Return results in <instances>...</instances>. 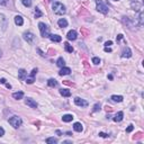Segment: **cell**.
Returning a JSON list of instances; mask_svg holds the SVG:
<instances>
[{
	"mask_svg": "<svg viewBox=\"0 0 144 144\" xmlns=\"http://www.w3.org/2000/svg\"><path fill=\"white\" fill-rule=\"evenodd\" d=\"M15 23H16V25H18V26H23V25H24V19H23L21 16H18V15H17V16L15 17Z\"/></svg>",
	"mask_w": 144,
	"mask_h": 144,
	"instance_id": "cell-16",
	"label": "cell"
},
{
	"mask_svg": "<svg viewBox=\"0 0 144 144\" xmlns=\"http://www.w3.org/2000/svg\"><path fill=\"white\" fill-rule=\"evenodd\" d=\"M7 3V0H0V5L1 6H5Z\"/></svg>",
	"mask_w": 144,
	"mask_h": 144,
	"instance_id": "cell-34",
	"label": "cell"
},
{
	"mask_svg": "<svg viewBox=\"0 0 144 144\" xmlns=\"http://www.w3.org/2000/svg\"><path fill=\"white\" fill-rule=\"evenodd\" d=\"M3 135H5V130H3L2 127H0V137L3 136Z\"/></svg>",
	"mask_w": 144,
	"mask_h": 144,
	"instance_id": "cell-33",
	"label": "cell"
},
{
	"mask_svg": "<svg viewBox=\"0 0 144 144\" xmlns=\"http://www.w3.org/2000/svg\"><path fill=\"white\" fill-rule=\"evenodd\" d=\"M47 85L53 88V87H56V86H58V81H56L55 79H50V80L47 81Z\"/></svg>",
	"mask_w": 144,
	"mask_h": 144,
	"instance_id": "cell-23",
	"label": "cell"
},
{
	"mask_svg": "<svg viewBox=\"0 0 144 144\" xmlns=\"http://www.w3.org/2000/svg\"><path fill=\"white\" fill-rule=\"evenodd\" d=\"M74 104L77 105V106H80V107H87L88 106V102L86 101V100H83V99L79 98V97L74 98Z\"/></svg>",
	"mask_w": 144,
	"mask_h": 144,
	"instance_id": "cell-7",
	"label": "cell"
},
{
	"mask_svg": "<svg viewBox=\"0 0 144 144\" xmlns=\"http://www.w3.org/2000/svg\"><path fill=\"white\" fill-rule=\"evenodd\" d=\"M122 38H123V35H118V36H117V41L122 40Z\"/></svg>",
	"mask_w": 144,
	"mask_h": 144,
	"instance_id": "cell-39",
	"label": "cell"
},
{
	"mask_svg": "<svg viewBox=\"0 0 144 144\" xmlns=\"http://www.w3.org/2000/svg\"><path fill=\"white\" fill-rule=\"evenodd\" d=\"M143 17H144V14L142 10H140V14H139V25L142 26L143 25Z\"/></svg>",
	"mask_w": 144,
	"mask_h": 144,
	"instance_id": "cell-26",
	"label": "cell"
},
{
	"mask_svg": "<svg viewBox=\"0 0 144 144\" xmlns=\"http://www.w3.org/2000/svg\"><path fill=\"white\" fill-rule=\"evenodd\" d=\"M21 123H23V120H21V118L18 117V116H13V117L9 118V124L15 128H18L19 126L21 125Z\"/></svg>",
	"mask_w": 144,
	"mask_h": 144,
	"instance_id": "cell-3",
	"label": "cell"
},
{
	"mask_svg": "<svg viewBox=\"0 0 144 144\" xmlns=\"http://www.w3.org/2000/svg\"><path fill=\"white\" fill-rule=\"evenodd\" d=\"M18 77H19V79H20V80H25V79L27 78V72L25 71L24 69H20L18 71Z\"/></svg>",
	"mask_w": 144,
	"mask_h": 144,
	"instance_id": "cell-13",
	"label": "cell"
},
{
	"mask_svg": "<svg viewBox=\"0 0 144 144\" xmlns=\"http://www.w3.org/2000/svg\"><path fill=\"white\" fill-rule=\"evenodd\" d=\"M114 1H118V0H114Z\"/></svg>",
	"mask_w": 144,
	"mask_h": 144,
	"instance_id": "cell-43",
	"label": "cell"
},
{
	"mask_svg": "<svg viewBox=\"0 0 144 144\" xmlns=\"http://www.w3.org/2000/svg\"><path fill=\"white\" fill-rule=\"evenodd\" d=\"M77 32L75 30H70L69 33H68V40H70V41H75L77 40Z\"/></svg>",
	"mask_w": 144,
	"mask_h": 144,
	"instance_id": "cell-10",
	"label": "cell"
},
{
	"mask_svg": "<svg viewBox=\"0 0 144 144\" xmlns=\"http://www.w3.org/2000/svg\"><path fill=\"white\" fill-rule=\"evenodd\" d=\"M133 130H134V126L133 125H130L127 128H126V132H127V133H131Z\"/></svg>",
	"mask_w": 144,
	"mask_h": 144,
	"instance_id": "cell-32",
	"label": "cell"
},
{
	"mask_svg": "<svg viewBox=\"0 0 144 144\" xmlns=\"http://www.w3.org/2000/svg\"><path fill=\"white\" fill-rule=\"evenodd\" d=\"M112 44H113L112 41H108V42H106V44H105V45H106V46H110Z\"/></svg>",
	"mask_w": 144,
	"mask_h": 144,
	"instance_id": "cell-35",
	"label": "cell"
},
{
	"mask_svg": "<svg viewBox=\"0 0 144 144\" xmlns=\"http://www.w3.org/2000/svg\"><path fill=\"white\" fill-rule=\"evenodd\" d=\"M123 117H124L123 112H118L117 114L115 115V117L113 118V119H114V122H120V120L123 119Z\"/></svg>",
	"mask_w": 144,
	"mask_h": 144,
	"instance_id": "cell-15",
	"label": "cell"
},
{
	"mask_svg": "<svg viewBox=\"0 0 144 144\" xmlns=\"http://www.w3.org/2000/svg\"><path fill=\"white\" fill-rule=\"evenodd\" d=\"M112 100L115 102H122L123 101V97L117 96V95H114V96H112Z\"/></svg>",
	"mask_w": 144,
	"mask_h": 144,
	"instance_id": "cell-21",
	"label": "cell"
},
{
	"mask_svg": "<svg viewBox=\"0 0 144 144\" xmlns=\"http://www.w3.org/2000/svg\"><path fill=\"white\" fill-rule=\"evenodd\" d=\"M1 54H2V52H1V51H0V58H1Z\"/></svg>",
	"mask_w": 144,
	"mask_h": 144,
	"instance_id": "cell-42",
	"label": "cell"
},
{
	"mask_svg": "<svg viewBox=\"0 0 144 144\" xmlns=\"http://www.w3.org/2000/svg\"><path fill=\"white\" fill-rule=\"evenodd\" d=\"M98 110H100V105L96 104L95 106H93V112H98Z\"/></svg>",
	"mask_w": 144,
	"mask_h": 144,
	"instance_id": "cell-31",
	"label": "cell"
},
{
	"mask_svg": "<svg viewBox=\"0 0 144 144\" xmlns=\"http://www.w3.org/2000/svg\"><path fill=\"white\" fill-rule=\"evenodd\" d=\"M46 143H48V144H56V143H58V140L54 139V137H48V139L46 140Z\"/></svg>",
	"mask_w": 144,
	"mask_h": 144,
	"instance_id": "cell-27",
	"label": "cell"
},
{
	"mask_svg": "<svg viewBox=\"0 0 144 144\" xmlns=\"http://www.w3.org/2000/svg\"><path fill=\"white\" fill-rule=\"evenodd\" d=\"M56 64H58V67L63 68V67H64V64H65V62H64L63 58H59V59H58V61H56Z\"/></svg>",
	"mask_w": 144,
	"mask_h": 144,
	"instance_id": "cell-24",
	"label": "cell"
},
{
	"mask_svg": "<svg viewBox=\"0 0 144 144\" xmlns=\"http://www.w3.org/2000/svg\"><path fill=\"white\" fill-rule=\"evenodd\" d=\"M132 56V51L130 50V47H125L123 50V53H122V58H131Z\"/></svg>",
	"mask_w": 144,
	"mask_h": 144,
	"instance_id": "cell-11",
	"label": "cell"
},
{
	"mask_svg": "<svg viewBox=\"0 0 144 144\" xmlns=\"http://www.w3.org/2000/svg\"><path fill=\"white\" fill-rule=\"evenodd\" d=\"M38 28L41 30V35H42L43 37H48L50 36V28H48L47 25H45L44 23H40L38 24Z\"/></svg>",
	"mask_w": 144,
	"mask_h": 144,
	"instance_id": "cell-2",
	"label": "cell"
},
{
	"mask_svg": "<svg viewBox=\"0 0 144 144\" xmlns=\"http://www.w3.org/2000/svg\"><path fill=\"white\" fill-rule=\"evenodd\" d=\"M96 5H97V10L100 11L102 14H107L108 13V7L102 2L101 0H96Z\"/></svg>",
	"mask_w": 144,
	"mask_h": 144,
	"instance_id": "cell-4",
	"label": "cell"
},
{
	"mask_svg": "<svg viewBox=\"0 0 144 144\" xmlns=\"http://www.w3.org/2000/svg\"><path fill=\"white\" fill-rule=\"evenodd\" d=\"M53 11L55 15H64V14L67 13L65 7L61 2H58V1L53 3Z\"/></svg>",
	"mask_w": 144,
	"mask_h": 144,
	"instance_id": "cell-1",
	"label": "cell"
},
{
	"mask_svg": "<svg viewBox=\"0 0 144 144\" xmlns=\"http://www.w3.org/2000/svg\"><path fill=\"white\" fill-rule=\"evenodd\" d=\"M70 72H71V69H70V68L63 67L61 70H60L59 74H60V75H67V74H70Z\"/></svg>",
	"mask_w": 144,
	"mask_h": 144,
	"instance_id": "cell-14",
	"label": "cell"
},
{
	"mask_svg": "<svg viewBox=\"0 0 144 144\" xmlns=\"http://www.w3.org/2000/svg\"><path fill=\"white\" fill-rule=\"evenodd\" d=\"M58 24H59L60 27L64 28V27H67V26H68V20H67V19H64V18H61V19H59Z\"/></svg>",
	"mask_w": 144,
	"mask_h": 144,
	"instance_id": "cell-19",
	"label": "cell"
},
{
	"mask_svg": "<svg viewBox=\"0 0 144 144\" xmlns=\"http://www.w3.org/2000/svg\"><path fill=\"white\" fill-rule=\"evenodd\" d=\"M60 93L63 97H70L71 96V91L69 89H60Z\"/></svg>",
	"mask_w": 144,
	"mask_h": 144,
	"instance_id": "cell-18",
	"label": "cell"
},
{
	"mask_svg": "<svg viewBox=\"0 0 144 144\" xmlns=\"http://www.w3.org/2000/svg\"><path fill=\"white\" fill-rule=\"evenodd\" d=\"M34 14H35V17H36V18H40V17H42V15H43L42 11H41L38 8H35V13Z\"/></svg>",
	"mask_w": 144,
	"mask_h": 144,
	"instance_id": "cell-29",
	"label": "cell"
},
{
	"mask_svg": "<svg viewBox=\"0 0 144 144\" xmlns=\"http://www.w3.org/2000/svg\"><path fill=\"white\" fill-rule=\"evenodd\" d=\"M13 97L15 99H17V100H19V99H21L23 97H24V93L21 92V91H19V92H14L13 93Z\"/></svg>",
	"mask_w": 144,
	"mask_h": 144,
	"instance_id": "cell-22",
	"label": "cell"
},
{
	"mask_svg": "<svg viewBox=\"0 0 144 144\" xmlns=\"http://www.w3.org/2000/svg\"><path fill=\"white\" fill-rule=\"evenodd\" d=\"M73 130H74L75 132H82V130H83V127H82V124L81 123H74L73 124Z\"/></svg>",
	"mask_w": 144,
	"mask_h": 144,
	"instance_id": "cell-17",
	"label": "cell"
},
{
	"mask_svg": "<svg viewBox=\"0 0 144 144\" xmlns=\"http://www.w3.org/2000/svg\"><path fill=\"white\" fill-rule=\"evenodd\" d=\"M6 87H7V88H8V89H10V88H11V86L9 85V83H6Z\"/></svg>",
	"mask_w": 144,
	"mask_h": 144,
	"instance_id": "cell-41",
	"label": "cell"
},
{
	"mask_svg": "<svg viewBox=\"0 0 144 144\" xmlns=\"http://www.w3.org/2000/svg\"><path fill=\"white\" fill-rule=\"evenodd\" d=\"M50 40L52 41V42H56V43H59V42H61L62 41V37L60 36V35H54V34H51L50 36Z\"/></svg>",
	"mask_w": 144,
	"mask_h": 144,
	"instance_id": "cell-12",
	"label": "cell"
},
{
	"mask_svg": "<svg viewBox=\"0 0 144 144\" xmlns=\"http://www.w3.org/2000/svg\"><path fill=\"white\" fill-rule=\"evenodd\" d=\"M21 2L25 7H30L32 6V0H21Z\"/></svg>",
	"mask_w": 144,
	"mask_h": 144,
	"instance_id": "cell-28",
	"label": "cell"
},
{
	"mask_svg": "<svg viewBox=\"0 0 144 144\" xmlns=\"http://www.w3.org/2000/svg\"><path fill=\"white\" fill-rule=\"evenodd\" d=\"M143 6V1L142 0H131V7L135 11H140Z\"/></svg>",
	"mask_w": 144,
	"mask_h": 144,
	"instance_id": "cell-5",
	"label": "cell"
},
{
	"mask_svg": "<svg viewBox=\"0 0 144 144\" xmlns=\"http://www.w3.org/2000/svg\"><path fill=\"white\" fill-rule=\"evenodd\" d=\"M23 36H24V40L26 41L27 43H29V44H33V43H34L35 35L33 34V33H30V32H25Z\"/></svg>",
	"mask_w": 144,
	"mask_h": 144,
	"instance_id": "cell-6",
	"label": "cell"
},
{
	"mask_svg": "<svg viewBox=\"0 0 144 144\" xmlns=\"http://www.w3.org/2000/svg\"><path fill=\"white\" fill-rule=\"evenodd\" d=\"M105 52H112V48H109L108 46H106V47H105Z\"/></svg>",
	"mask_w": 144,
	"mask_h": 144,
	"instance_id": "cell-36",
	"label": "cell"
},
{
	"mask_svg": "<svg viewBox=\"0 0 144 144\" xmlns=\"http://www.w3.org/2000/svg\"><path fill=\"white\" fill-rule=\"evenodd\" d=\"M64 47H65V51L69 52V53H72V52H73V47L70 45L69 43H64Z\"/></svg>",
	"mask_w": 144,
	"mask_h": 144,
	"instance_id": "cell-25",
	"label": "cell"
},
{
	"mask_svg": "<svg viewBox=\"0 0 144 144\" xmlns=\"http://www.w3.org/2000/svg\"><path fill=\"white\" fill-rule=\"evenodd\" d=\"M92 63L93 64H99V63H100V59H99V58H93V59H92Z\"/></svg>",
	"mask_w": 144,
	"mask_h": 144,
	"instance_id": "cell-30",
	"label": "cell"
},
{
	"mask_svg": "<svg viewBox=\"0 0 144 144\" xmlns=\"http://www.w3.org/2000/svg\"><path fill=\"white\" fill-rule=\"evenodd\" d=\"M56 134L61 136V135H62V132H61V131H56Z\"/></svg>",
	"mask_w": 144,
	"mask_h": 144,
	"instance_id": "cell-40",
	"label": "cell"
},
{
	"mask_svg": "<svg viewBox=\"0 0 144 144\" xmlns=\"http://www.w3.org/2000/svg\"><path fill=\"white\" fill-rule=\"evenodd\" d=\"M99 136H101V137H106L107 134H105V133H99Z\"/></svg>",
	"mask_w": 144,
	"mask_h": 144,
	"instance_id": "cell-37",
	"label": "cell"
},
{
	"mask_svg": "<svg viewBox=\"0 0 144 144\" xmlns=\"http://www.w3.org/2000/svg\"><path fill=\"white\" fill-rule=\"evenodd\" d=\"M0 83H6V79H0Z\"/></svg>",
	"mask_w": 144,
	"mask_h": 144,
	"instance_id": "cell-38",
	"label": "cell"
},
{
	"mask_svg": "<svg viewBox=\"0 0 144 144\" xmlns=\"http://www.w3.org/2000/svg\"><path fill=\"white\" fill-rule=\"evenodd\" d=\"M36 72H37V69H33L32 70V72H30V77L25 79L27 83H29V85H30V83L34 82V77H35V74H36Z\"/></svg>",
	"mask_w": 144,
	"mask_h": 144,
	"instance_id": "cell-8",
	"label": "cell"
},
{
	"mask_svg": "<svg viewBox=\"0 0 144 144\" xmlns=\"http://www.w3.org/2000/svg\"><path fill=\"white\" fill-rule=\"evenodd\" d=\"M72 119H73V116H72V115H70V114L64 115L63 117H62V120H63V122H65V123H69V122H71Z\"/></svg>",
	"mask_w": 144,
	"mask_h": 144,
	"instance_id": "cell-20",
	"label": "cell"
},
{
	"mask_svg": "<svg viewBox=\"0 0 144 144\" xmlns=\"http://www.w3.org/2000/svg\"><path fill=\"white\" fill-rule=\"evenodd\" d=\"M26 105L27 106H29L30 108H37V102L35 101V100H33V99H30V98L26 99Z\"/></svg>",
	"mask_w": 144,
	"mask_h": 144,
	"instance_id": "cell-9",
	"label": "cell"
}]
</instances>
